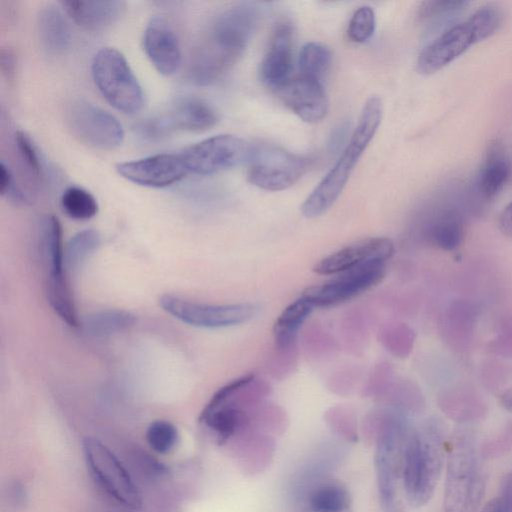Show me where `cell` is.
I'll return each mask as SVG.
<instances>
[{"label": "cell", "mask_w": 512, "mask_h": 512, "mask_svg": "<svg viewBox=\"0 0 512 512\" xmlns=\"http://www.w3.org/2000/svg\"><path fill=\"white\" fill-rule=\"evenodd\" d=\"M258 15L257 7L241 3L215 17L189 59L188 76L194 84L208 86L225 76L248 46Z\"/></svg>", "instance_id": "cell-1"}, {"label": "cell", "mask_w": 512, "mask_h": 512, "mask_svg": "<svg viewBox=\"0 0 512 512\" xmlns=\"http://www.w3.org/2000/svg\"><path fill=\"white\" fill-rule=\"evenodd\" d=\"M382 115L381 99L377 96L369 97L337 162L303 202L301 212L306 218L323 215L339 198L359 159L374 138Z\"/></svg>", "instance_id": "cell-2"}, {"label": "cell", "mask_w": 512, "mask_h": 512, "mask_svg": "<svg viewBox=\"0 0 512 512\" xmlns=\"http://www.w3.org/2000/svg\"><path fill=\"white\" fill-rule=\"evenodd\" d=\"M441 434L430 428L408 433L402 459L401 479L407 501L415 508L433 497L444 466Z\"/></svg>", "instance_id": "cell-3"}, {"label": "cell", "mask_w": 512, "mask_h": 512, "mask_svg": "<svg viewBox=\"0 0 512 512\" xmlns=\"http://www.w3.org/2000/svg\"><path fill=\"white\" fill-rule=\"evenodd\" d=\"M443 512H479L485 476L475 441L453 440L446 456Z\"/></svg>", "instance_id": "cell-4"}, {"label": "cell", "mask_w": 512, "mask_h": 512, "mask_svg": "<svg viewBox=\"0 0 512 512\" xmlns=\"http://www.w3.org/2000/svg\"><path fill=\"white\" fill-rule=\"evenodd\" d=\"M501 25V14L492 6H483L469 18L455 24L419 53L417 70L420 74L431 75L465 53L474 44L493 35Z\"/></svg>", "instance_id": "cell-5"}, {"label": "cell", "mask_w": 512, "mask_h": 512, "mask_svg": "<svg viewBox=\"0 0 512 512\" xmlns=\"http://www.w3.org/2000/svg\"><path fill=\"white\" fill-rule=\"evenodd\" d=\"M322 460L308 463L295 476L289 491L290 512H353L348 488L329 473Z\"/></svg>", "instance_id": "cell-6"}, {"label": "cell", "mask_w": 512, "mask_h": 512, "mask_svg": "<svg viewBox=\"0 0 512 512\" xmlns=\"http://www.w3.org/2000/svg\"><path fill=\"white\" fill-rule=\"evenodd\" d=\"M91 73L97 89L115 109L134 114L142 108V87L120 51L112 47L98 50L91 63Z\"/></svg>", "instance_id": "cell-7"}, {"label": "cell", "mask_w": 512, "mask_h": 512, "mask_svg": "<svg viewBox=\"0 0 512 512\" xmlns=\"http://www.w3.org/2000/svg\"><path fill=\"white\" fill-rule=\"evenodd\" d=\"M219 121L216 109L206 100L186 96L176 99L167 110L139 121L135 133L146 142H159L175 132H203Z\"/></svg>", "instance_id": "cell-8"}, {"label": "cell", "mask_w": 512, "mask_h": 512, "mask_svg": "<svg viewBox=\"0 0 512 512\" xmlns=\"http://www.w3.org/2000/svg\"><path fill=\"white\" fill-rule=\"evenodd\" d=\"M248 164L249 182L266 191L290 188L310 166L308 158L269 144L254 146Z\"/></svg>", "instance_id": "cell-9"}, {"label": "cell", "mask_w": 512, "mask_h": 512, "mask_svg": "<svg viewBox=\"0 0 512 512\" xmlns=\"http://www.w3.org/2000/svg\"><path fill=\"white\" fill-rule=\"evenodd\" d=\"M408 431L399 418L388 419L379 429L375 449V472L384 512H394L398 480Z\"/></svg>", "instance_id": "cell-10"}, {"label": "cell", "mask_w": 512, "mask_h": 512, "mask_svg": "<svg viewBox=\"0 0 512 512\" xmlns=\"http://www.w3.org/2000/svg\"><path fill=\"white\" fill-rule=\"evenodd\" d=\"M253 148L241 137L220 134L191 145L180 154L189 173L211 175L248 163Z\"/></svg>", "instance_id": "cell-11"}, {"label": "cell", "mask_w": 512, "mask_h": 512, "mask_svg": "<svg viewBox=\"0 0 512 512\" xmlns=\"http://www.w3.org/2000/svg\"><path fill=\"white\" fill-rule=\"evenodd\" d=\"M159 305L173 317L189 325L203 328H222L253 319L260 310L256 303L213 305L189 301L171 294L159 298Z\"/></svg>", "instance_id": "cell-12"}, {"label": "cell", "mask_w": 512, "mask_h": 512, "mask_svg": "<svg viewBox=\"0 0 512 512\" xmlns=\"http://www.w3.org/2000/svg\"><path fill=\"white\" fill-rule=\"evenodd\" d=\"M66 121L72 134L90 147L111 150L123 142L119 120L87 100H73L66 109Z\"/></svg>", "instance_id": "cell-13"}, {"label": "cell", "mask_w": 512, "mask_h": 512, "mask_svg": "<svg viewBox=\"0 0 512 512\" xmlns=\"http://www.w3.org/2000/svg\"><path fill=\"white\" fill-rule=\"evenodd\" d=\"M83 451L93 477L110 497L128 508H140V493L111 450L99 440L88 437L83 441Z\"/></svg>", "instance_id": "cell-14"}, {"label": "cell", "mask_w": 512, "mask_h": 512, "mask_svg": "<svg viewBox=\"0 0 512 512\" xmlns=\"http://www.w3.org/2000/svg\"><path fill=\"white\" fill-rule=\"evenodd\" d=\"M385 273V262L367 263L342 272L328 282L307 287L301 296L314 307L336 306L376 286Z\"/></svg>", "instance_id": "cell-15"}, {"label": "cell", "mask_w": 512, "mask_h": 512, "mask_svg": "<svg viewBox=\"0 0 512 512\" xmlns=\"http://www.w3.org/2000/svg\"><path fill=\"white\" fill-rule=\"evenodd\" d=\"M38 247L46 271L47 299L57 300L70 295L63 274L64 252L62 227L54 215H44L38 221Z\"/></svg>", "instance_id": "cell-16"}, {"label": "cell", "mask_w": 512, "mask_h": 512, "mask_svg": "<svg viewBox=\"0 0 512 512\" xmlns=\"http://www.w3.org/2000/svg\"><path fill=\"white\" fill-rule=\"evenodd\" d=\"M116 170L126 180L151 188L173 185L189 173L180 153H161L122 162Z\"/></svg>", "instance_id": "cell-17"}, {"label": "cell", "mask_w": 512, "mask_h": 512, "mask_svg": "<svg viewBox=\"0 0 512 512\" xmlns=\"http://www.w3.org/2000/svg\"><path fill=\"white\" fill-rule=\"evenodd\" d=\"M394 251V244L389 238H369L324 257L313 270L321 275L340 274L367 263L386 262L393 256Z\"/></svg>", "instance_id": "cell-18"}, {"label": "cell", "mask_w": 512, "mask_h": 512, "mask_svg": "<svg viewBox=\"0 0 512 512\" xmlns=\"http://www.w3.org/2000/svg\"><path fill=\"white\" fill-rule=\"evenodd\" d=\"M144 51L162 75L175 74L182 62L179 38L172 25L163 17L155 16L147 23L143 34Z\"/></svg>", "instance_id": "cell-19"}, {"label": "cell", "mask_w": 512, "mask_h": 512, "mask_svg": "<svg viewBox=\"0 0 512 512\" xmlns=\"http://www.w3.org/2000/svg\"><path fill=\"white\" fill-rule=\"evenodd\" d=\"M284 104L307 123L322 121L329 109V100L322 83L302 76L290 78L276 89Z\"/></svg>", "instance_id": "cell-20"}, {"label": "cell", "mask_w": 512, "mask_h": 512, "mask_svg": "<svg viewBox=\"0 0 512 512\" xmlns=\"http://www.w3.org/2000/svg\"><path fill=\"white\" fill-rule=\"evenodd\" d=\"M293 68V33L291 26L281 23L274 29L266 53L260 63V78L277 89L290 79Z\"/></svg>", "instance_id": "cell-21"}, {"label": "cell", "mask_w": 512, "mask_h": 512, "mask_svg": "<svg viewBox=\"0 0 512 512\" xmlns=\"http://www.w3.org/2000/svg\"><path fill=\"white\" fill-rule=\"evenodd\" d=\"M60 4L78 25L92 31L103 30L116 23L126 7L120 0H68Z\"/></svg>", "instance_id": "cell-22"}, {"label": "cell", "mask_w": 512, "mask_h": 512, "mask_svg": "<svg viewBox=\"0 0 512 512\" xmlns=\"http://www.w3.org/2000/svg\"><path fill=\"white\" fill-rule=\"evenodd\" d=\"M37 32L43 50L49 55H62L70 48L71 27L62 11L54 5L39 10Z\"/></svg>", "instance_id": "cell-23"}, {"label": "cell", "mask_w": 512, "mask_h": 512, "mask_svg": "<svg viewBox=\"0 0 512 512\" xmlns=\"http://www.w3.org/2000/svg\"><path fill=\"white\" fill-rule=\"evenodd\" d=\"M510 171V162L503 147L496 141L491 143L477 175L479 192L487 198L494 197L507 183Z\"/></svg>", "instance_id": "cell-24"}, {"label": "cell", "mask_w": 512, "mask_h": 512, "mask_svg": "<svg viewBox=\"0 0 512 512\" xmlns=\"http://www.w3.org/2000/svg\"><path fill=\"white\" fill-rule=\"evenodd\" d=\"M425 235L434 246L444 251H454L464 238L463 220L455 210L443 209L428 222Z\"/></svg>", "instance_id": "cell-25"}, {"label": "cell", "mask_w": 512, "mask_h": 512, "mask_svg": "<svg viewBox=\"0 0 512 512\" xmlns=\"http://www.w3.org/2000/svg\"><path fill=\"white\" fill-rule=\"evenodd\" d=\"M313 308L314 306L301 296L281 312L273 326V336L277 346L287 348L294 342L299 329Z\"/></svg>", "instance_id": "cell-26"}, {"label": "cell", "mask_w": 512, "mask_h": 512, "mask_svg": "<svg viewBox=\"0 0 512 512\" xmlns=\"http://www.w3.org/2000/svg\"><path fill=\"white\" fill-rule=\"evenodd\" d=\"M135 320V316L125 310L107 309L87 316L83 327L89 335L102 337L133 326Z\"/></svg>", "instance_id": "cell-27"}, {"label": "cell", "mask_w": 512, "mask_h": 512, "mask_svg": "<svg viewBox=\"0 0 512 512\" xmlns=\"http://www.w3.org/2000/svg\"><path fill=\"white\" fill-rule=\"evenodd\" d=\"M332 53L321 42H308L299 54L300 76L321 82L331 65Z\"/></svg>", "instance_id": "cell-28"}, {"label": "cell", "mask_w": 512, "mask_h": 512, "mask_svg": "<svg viewBox=\"0 0 512 512\" xmlns=\"http://www.w3.org/2000/svg\"><path fill=\"white\" fill-rule=\"evenodd\" d=\"M17 155L24 169L34 186L43 185L46 178V166L41 153L23 131H17L14 136Z\"/></svg>", "instance_id": "cell-29"}, {"label": "cell", "mask_w": 512, "mask_h": 512, "mask_svg": "<svg viewBox=\"0 0 512 512\" xmlns=\"http://www.w3.org/2000/svg\"><path fill=\"white\" fill-rule=\"evenodd\" d=\"M60 204L65 214L75 220H89L98 212L95 197L78 186L66 188L61 195Z\"/></svg>", "instance_id": "cell-30"}, {"label": "cell", "mask_w": 512, "mask_h": 512, "mask_svg": "<svg viewBox=\"0 0 512 512\" xmlns=\"http://www.w3.org/2000/svg\"><path fill=\"white\" fill-rule=\"evenodd\" d=\"M101 244V235L97 230L84 229L69 240L66 247L65 264L71 270L81 266Z\"/></svg>", "instance_id": "cell-31"}, {"label": "cell", "mask_w": 512, "mask_h": 512, "mask_svg": "<svg viewBox=\"0 0 512 512\" xmlns=\"http://www.w3.org/2000/svg\"><path fill=\"white\" fill-rule=\"evenodd\" d=\"M468 4L456 0L425 1L419 7L418 17L423 23L438 25L459 14Z\"/></svg>", "instance_id": "cell-32"}, {"label": "cell", "mask_w": 512, "mask_h": 512, "mask_svg": "<svg viewBox=\"0 0 512 512\" xmlns=\"http://www.w3.org/2000/svg\"><path fill=\"white\" fill-rule=\"evenodd\" d=\"M146 439L154 451L166 454L174 448L178 439V432L172 423L165 420H157L149 425Z\"/></svg>", "instance_id": "cell-33"}, {"label": "cell", "mask_w": 512, "mask_h": 512, "mask_svg": "<svg viewBox=\"0 0 512 512\" xmlns=\"http://www.w3.org/2000/svg\"><path fill=\"white\" fill-rule=\"evenodd\" d=\"M376 27L375 12L370 6L358 8L350 19L347 35L355 43H364L373 35Z\"/></svg>", "instance_id": "cell-34"}, {"label": "cell", "mask_w": 512, "mask_h": 512, "mask_svg": "<svg viewBox=\"0 0 512 512\" xmlns=\"http://www.w3.org/2000/svg\"><path fill=\"white\" fill-rule=\"evenodd\" d=\"M0 194L17 205L32 202V194L17 183L12 169L4 161L0 163Z\"/></svg>", "instance_id": "cell-35"}, {"label": "cell", "mask_w": 512, "mask_h": 512, "mask_svg": "<svg viewBox=\"0 0 512 512\" xmlns=\"http://www.w3.org/2000/svg\"><path fill=\"white\" fill-rule=\"evenodd\" d=\"M0 66L2 74L7 79H12L15 75L16 58L10 48H2L0 52Z\"/></svg>", "instance_id": "cell-36"}, {"label": "cell", "mask_w": 512, "mask_h": 512, "mask_svg": "<svg viewBox=\"0 0 512 512\" xmlns=\"http://www.w3.org/2000/svg\"><path fill=\"white\" fill-rule=\"evenodd\" d=\"M498 224L504 235L512 237V201L502 210Z\"/></svg>", "instance_id": "cell-37"}, {"label": "cell", "mask_w": 512, "mask_h": 512, "mask_svg": "<svg viewBox=\"0 0 512 512\" xmlns=\"http://www.w3.org/2000/svg\"><path fill=\"white\" fill-rule=\"evenodd\" d=\"M479 512H505L501 498H494L490 500Z\"/></svg>", "instance_id": "cell-38"}, {"label": "cell", "mask_w": 512, "mask_h": 512, "mask_svg": "<svg viewBox=\"0 0 512 512\" xmlns=\"http://www.w3.org/2000/svg\"><path fill=\"white\" fill-rule=\"evenodd\" d=\"M503 403L507 407V409L512 411V394L505 396Z\"/></svg>", "instance_id": "cell-39"}]
</instances>
